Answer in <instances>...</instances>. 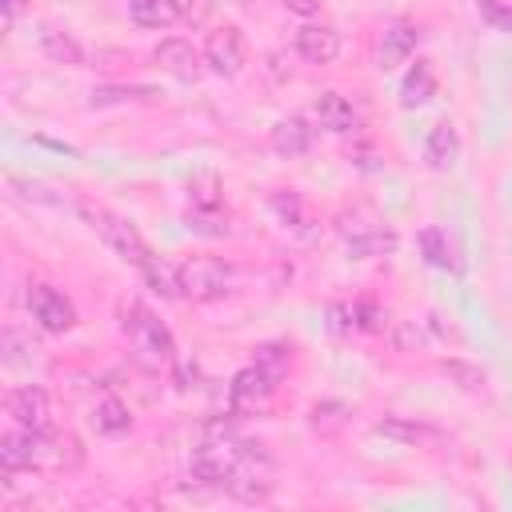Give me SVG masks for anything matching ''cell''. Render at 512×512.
<instances>
[{
	"label": "cell",
	"mask_w": 512,
	"mask_h": 512,
	"mask_svg": "<svg viewBox=\"0 0 512 512\" xmlns=\"http://www.w3.org/2000/svg\"><path fill=\"white\" fill-rule=\"evenodd\" d=\"M120 328H124V336H128V344H132V352H136V360L144 368L176 364V340H172L168 324L148 304H140V300L124 304L120 308Z\"/></svg>",
	"instance_id": "cell-1"
},
{
	"label": "cell",
	"mask_w": 512,
	"mask_h": 512,
	"mask_svg": "<svg viewBox=\"0 0 512 512\" xmlns=\"http://www.w3.org/2000/svg\"><path fill=\"white\" fill-rule=\"evenodd\" d=\"M252 440H240L232 432H212L196 452H192V476L208 488H228V480L236 476V468L244 464Z\"/></svg>",
	"instance_id": "cell-2"
},
{
	"label": "cell",
	"mask_w": 512,
	"mask_h": 512,
	"mask_svg": "<svg viewBox=\"0 0 512 512\" xmlns=\"http://www.w3.org/2000/svg\"><path fill=\"white\" fill-rule=\"evenodd\" d=\"M236 284V268L220 256H188L180 268H176V288L180 296L196 300V304H208V300H220L228 296Z\"/></svg>",
	"instance_id": "cell-3"
},
{
	"label": "cell",
	"mask_w": 512,
	"mask_h": 512,
	"mask_svg": "<svg viewBox=\"0 0 512 512\" xmlns=\"http://www.w3.org/2000/svg\"><path fill=\"white\" fill-rule=\"evenodd\" d=\"M84 212V220L96 228V236L124 260V264H132V268H144L148 260H152V248L144 244V236L136 232V224H128L124 216H116V212H108V208H92V204H84L80 208Z\"/></svg>",
	"instance_id": "cell-4"
},
{
	"label": "cell",
	"mask_w": 512,
	"mask_h": 512,
	"mask_svg": "<svg viewBox=\"0 0 512 512\" xmlns=\"http://www.w3.org/2000/svg\"><path fill=\"white\" fill-rule=\"evenodd\" d=\"M276 380H280V376H276L272 368H264L260 360H252L248 368H240V372L232 376V388H228V404H232V412H236V416L260 412V408L268 404Z\"/></svg>",
	"instance_id": "cell-5"
},
{
	"label": "cell",
	"mask_w": 512,
	"mask_h": 512,
	"mask_svg": "<svg viewBox=\"0 0 512 512\" xmlns=\"http://www.w3.org/2000/svg\"><path fill=\"white\" fill-rule=\"evenodd\" d=\"M52 432H32V428H8L0 436V464L4 472H24V468H36L44 456H52Z\"/></svg>",
	"instance_id": "cell-6"
},
{
	"label": "cell",
	"mask_w": 512,
	"mask_h": 512,
	"mask_svg": "<svg viewBox=\"0 0 512 512\" xmlns=\"http://www.w3.org/2000/svg\"><path fill=\"white\" fill-rule=\"evenodd\" d=\"M188 228H196V232H204V236H224V232H228V216H224V200H220L216 176H200V180L192 184Z\"/></svg>",
	"instance_id": "cell-7"
},
{
	"label": "cell",
	"mask_w": 512,
	"mask_h": 512,
	"mask_svg": "<svg viewBox=\"0 0 512 512\" xmlns=\"http://www.w3.org/2000/svg\"><path fill=\"white\" fill-rule=\"evenodd\" d=\"M12 424L20 428H32V432H52V404H48V392L40 384H20L8 392L4 400Z\"/></svg>",
	"instance_id": "cell-8"
},
{
	"label": "cell",
	"mask_w": 512,
	"mask_h": 512,
	"mask_svg": "<svg viewBox=\"0 0 512 512\" xmlns=\"http://www.w3.org/2000/svg\"><path fill=\"white\" fill-rule=\"evenodd\" d=\"M244 32L236 24H224L216 32H208L204 40V64L216 72V76H236L244 68Z\"/></svg>",
	"instance_id": "cell-9"
},
{
	"label": "cell",
	"mask_w": 512,
	"mask_h": 512,
	"mask_svg": "<svg viewBox=\"0 0 512 512\" xmlns=\"http://www.w3.org/2000/svg\"><path fill=\"white\" fill-rule=\"evenodd\" d=\"M28 312L44 332H68L76 324V308L68 296H60L52 284H32L28 288Z\"/></svg>",
	"instance_id": "cell-10"
},
{
	"label": "cell",
	"mask_w": 512,
	"mask_h": 512,
	"mask_svg": "<svg viewBox=\"0 0 512 512\" xmlns=\"http://www.w3.org/2000/svg\"><path fill=\"white\" fill-rule=\"evenodd\" d=\"M292 44H296V56L308 64H332L340 56V32L328 24H300Z\"/></svg>",
	"instance_id": "cell-11"
},
{
	"label": "cell",
	"mask_w": 512,
	"mask_h": 512,
	"mask_svg": "<svg viewBox=\"0 0 512 512\" xmlns=\"http://www.w3.org/2000/svg\"><path fill=\"white\" fill-rule=\"evenodd\" d=\"M312 116L320 120V128L336 132V136H348L360 128V112L352 108V100H344L340 92H320L312 100Z\"/></svg>",
	"instance_id": "cell-12"
},
{
	"label": "cell",
	"mask_w": 512,
	"mask_h": 512,
	"mask_svg": "<svg viewBox=\"0 0 512 512\" xmlns=\"http://www.w3.org/2000/svg\"><path fill=\"white\" fill-rule=\"evenodd\" d=\"M156 64L164 68V72H172L176 80H196V72H200V64H204V52H196L188 40H180V36H172V40H160L156 44Z\"/></svg>",
	"instance_id": "cell-13"
},
{
	"label": "cell",
	"mask_w": 512,
	"mask_h": 512,
	"mask_svg": "<svg viewBox=\"0 0 512 512\" xmlns=\"http://www.w3.org/2000/svg\"><path fill=\"white\" fill-rule=\"evenodd\" d=\"M268 144H272V152H276V156L296 160V156H304V152L312 148V128H308V120H304V116H284V120H276V124H272Z\"/></svg>",
	"instance_id": "cell-14"
},
{
	"label": "cell",
	"mask_w": 512,
	"mask_h": 512,
	"mask_svg": "<svg viewBox=\"0 0 512 512\" xmlns=\"http://www.w3.org/2000/svg\"><path fill=\"white\" fill-rule=\"evenodd\" d=\"M376 432L396 440V444H408V448H436L440 444V428L424 424V420H412V416H388V420L376 424Z\"/></svg>",
	"instance_id": "cell-15"
},
{
	"label": "cell",
	"mask_w": 512,
	"mask_h": 512,
	"mask_svg": "<svg viewBox=\"0 0 512 512\" xmlns=\"http://www.w3.org/2000/svg\"><path fill=\"white\" fill-rule=\"evenodd\" d=\"M416 40H420V32H416L412 24H388L384 36H380V48H376V64H380V68L404 64V60L416 52Z\"/></svg>",
	"instance_id": "cell-16"
},
{
	"label": "cell",
	"mask_w": 512,
	"mask_h": 512,
	"mask_svg": "<svg viewBox=\"0 0 512 512\" xmlns=\"http://www.w3.org/2000/svg\"><path fill=\"white\" fill-rule=\"evenodd\" d=\"M340 232H344V240L356 256H384V252L396 248V232L384 228V224H356V228L340 224Z\"/></svg>",
	"instance_id": "cell-17"
},
{
	"label": "cell",
	"mask_w": 512,
	"mask_h": 512,
	"mask_svg": "<svg viewBox=\"0 0 512 512\" xmlns=\"http://www.w3.org/2000/svg\"><path fill=\"white\" fill-rule=\"evenodd\" d=\"M456 156H460V136H456V128H452L448 120L432 124V128H428V140H424V160H428V168L444 172V168L456 164Z\"/></svg>",
	"instance_id": "cell-18"
},
{
	"label": "cell",
	"mask_w": 512,
	"mask_h": 512,
	"mask_svg": "<svg viewBox=\"0 0 512 512\" xmlns=\"http://www.w3.org/2000/svg\"><path fill=\"white\" fill-rule=\"evenodd\" d=\"M432 96H436V72H432L428 60H416V64L404 72V80H400V104H404V108H420V104H428Z\"/></svg>",
	"instance_id": "cell-19"
},
{
	"label": "cell",
	"mask_w": 512,
	"mask_h": 512,
	"mask_svg": "<svg viewBox=\"0 0 512 512\" xmlns=\"http://www.w3.org/2000/svg\"><path fill=\"white\" fill-rule=\"evenodd\" d=\"M128 16L140 28H172L184 16L180 0H128Z\"/></svg>",
	"instance_id": "cell-20"
},
{
	"label": "cell",
	"mask_w": 512,
	"mask_h": 512,
	"mask_svg": "<svg viewBox=\"0 0 512 512\" xmlns=\"http://www.w3.org/2000/svg\"><path fill=\"white\" fill-rule=\"evenodd\" d=\"M40 48H44V56L56 60V64L84 68V48H80V40H76L72 32H64V28H44V32H40Z\"/></svg>",
	"instance_id": "cell-21"
},
{
	"label": "cell",
	"mask_w": 512,
	"mask_h": 512,
	"mask_svg": "<svg viewBox=\"0 0 512 512\" xmlns=\"http://www.w3.org/2000/svg\"><path fill=\"white\" fill-rule=\"evenodd\" d=\"M420 252H424V260H428L432 268H444V272H460V268H464L444 228H424V232H420Z\"/></svg>",
	"instance_id": "cell-22"
},
{
	"label": "cell",
	"mask_w": 512,
	"mask_h": 512,
	"mask_svg": "<svg viewBox=\"0 0 512 512\" xmlns=\"http://www.w3.org/2000/svg\"><path fill=\"white\" fill-rule=\"evenodd\" d=\"M92 424H96V432H104V436H124V432L132 428V412H128L124 400L104 396V400L92 408Z\"/></svg>",
	"instance_id": "cell-23"
},
{
	"label": "cell",
	"mask_w": 512,
	"mask_h": 512,
	"mask_svg": "<svg viewBox=\"0 0 512 512\" xmlns=\"http://www.w3.org/2000/svg\"><path fill=\"white\" fill-rule=\"evenodd\" d=\"M124 100H156V88H120V84L92 88V108H104V104H124Z\"/></svg>",
	"instance_id": "cell-24"
},
{
	"label": "cell",
	"mask_w": 512,
	"mask_h": 512,
	"mask_svg": "<svg viewBox=\"0 0 512 512\" xmlns=\"http://www.w3.org/2000/svg\"><path fill=\"white\" fill-rule=\"evenodd\" d=\"M140 276H144V284H148L152 292H160L164 300H168V296H180V288H176V272H168V268H164L156 256H152V260L140 268Z\"/></svg>",
	"instance_id": "cell-25"
},
{
	"label": "cell",
	"mask_w": 512,
	"mask_h": 512,
	"mask_svg": "<svg viewBox=\"0 0 512 512\" xmlns=\"http://www.w3.org/2000/svg\"><path fill=\"white\" fill-rule=\"evenodd\" d=\"M344 404H336V400H328V404H316L312 408V428L316 432H336L340 424H344Z\"/></svg>",
	"instance_id": "cell-26"
},
{
	"label": "cell",
	"mask_w": 512,
	"mask_h": 512,
	"mask_svg": "<svg viewBox=\"0 0 512 512\" xmlns=\"http://www.w3.org/2000/svg\"><path fill=\"white\" fill-rule=\"evenodd\" d=\"M444 372H448L452 380H460V388H468V392L484 388V372L472 368V364H464V360H444Z\"/></svg>",
	"instance_id": "cell-27"
},
{
	"label": "cell",
	"mask_w": 512,
	"mask_h": 512,
	"mask_svg": "<svg viewBox=\"0 0 512 512\" xmlns=\"http://www.w3.org/2000/svg\"><path fill=\"white\" fill-rule=\"evenodd\" d=\"M480 4V16L500 28V32H512V4H500V0H476Z\"/></svg>",
	"instance_id": "cell-28"
},
{
	"label": "cell",
	"mask_w": 512,
	"mask_h": 512,
	"mask_svg": "<svg viewBox=\"0 0 512 512\" xmlns=\"http://www.w3.org/2000/svg\"><path fill=\"white\" fill-rule=\"evenodd\" d=\"M292 12H300V16H312L316 8H320V0H284Z\"/></svg>",
	"instance_id": "cell-29"
},
{
	"label": "cell",
	"mask_w": 512,
	"mask_h": 512,
	"mask_svg": "<svg viewBox=\"0 0 512 512\" xmlns=\"http://www.w3.org/2000/svg\"><path fill=\"white\" fill-rule=\"evenodd\" d=\"M16 12H20V0H4V20H8V24L16 20Z\"/></svg>",
	"instance_id": "cell-30"
}]
</instances>
